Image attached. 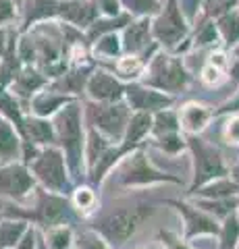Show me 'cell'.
Masks as SVG:
<instances>
[{
  "mask_svg": "<svg viewBox=\"0 0 239 249\" xmlns=\"http://www.w3.org/2000/svg\"><path fill=\"white\" fill-rule=\"evenodd\" d=\"M56 147L65 154L67 168L73 181L86 175V162H83V147H86V121H83V104L81 100L67 104L65 108L52 116Z\"/></svg>",
  "mask_w": 239,
  "mask_h": 249,
  "instance_id": "cell-1",
  "label": "cell"
},
{
  "mask_svg": "<svg viewBox=\"0 0 239 249\" xmlns=\"http://www.w3.org/2000/svg\"><path fill=\"white\" fill-rule=\"evenodd\" d=\"M189 81H191V73L187 65H185V58L165 50H158L154 54L140 77L142 85L168 93V96L183 91L189 85Z\"/></svg>",
  "mask_w": 239,
  "mask_h": 249,
  "instance_id": "cell-2",
  "label": "cell"
},
{
  "mask_svg": "<svg viewBox=\"0 0 239 249\" xmlns=\"http://www.w3.org/2000/svg\"><path fill=\"white\" fill-rule=\"evenodd\" d=\"M36 204L32 210H9L6 216L15 218L17 216L19 220H25L36 227H40L44 231L55 229V227H71V224L77 220V212L71 206V199L67 196H58V193H50L46 189H36Z\"/></svg>",
  "mask_w": 239,
  "mask_h": 249,
  "instance_id": "cell-3",
  "label": "cell"
},
{
  "mask_svg": "<svg viewBox=\"0 0 239 249\" xmlns=\"http://www.w3.org/2000/svg\"><path fill=\"white\" fill-rule=\"evenodd\" d=\"M191 25L183 17L177 0H166L156 17H152V37L160 50L183 56L191 48Z\"/></svg>",
  "mask_w": 239,
  "mask_h": 249,
  "instance_id": "cell-4",
  "label": "cell"
},
{
  "mask_svg": "<svg viewBox=\"0 0 239 249\" xmlns=\"http://www.w3.org/2000/svg\"><path fill=\"white\" fill-rule=\"evenodd\" d=\"M154 208L150 204H135L125 206L112 212L102 214L94 224V231L102 237L110 247H119L135 235L146 218H150Z\"/></svg>",
  "mask_w": 239,
  "mask_h": 249,
  "instance_id": "cell-5",
  "label": "cell"
},
{
  "mask_svg": "<svg viewBox=\"0 0 239 249\" xmlns=\"http://www.w3.org/2000/svg\"><path fill=\"white\" fill-rule=\"evenodd\" d=\"M83 104V121L86 127L98 131L102 137H106L110 143L119 145L125 137L127 124L131 119V108L125 100L121 102H81Z\"/></svg>",
  "mask_w": 239,
  "mask_h": 249,
  "instance_id": "cell-6",
  "label": "cell"
},
{
  "mask_svg": "<svg viewBox=\"0 0 239 249\" xmlns=\"http://www.w3.org/2000/svg\"><path fill=\"white\" fill-rule=\"evenodd\" d=\"M27 168L32 170L36 183H40L44 189L50 191V193H58V196L69 197L71 191L75 189L73 178L69 175V168H67L65 154L60 152L56 145L42 147L36 158L27 164Z\"/></svg>",
  "mask_w": 239,
  "mask_h": 249,
  "instance_id": "cell-7",
  "label": "cell"
},
{
  "mask_svg": "<svg viewBox=\"0 0 239 249\" xmlns=\"http://www.w3.org/2000/svg\"><path fill=\"white\" fill-rule=\"evenodd\" d=\"M185 143L191 154V164H194V181H191L189 191L194 193L206 183H212L217 178L229 175V166L222 160V154L217 145L208 143L200 135H185Z\"/></svg>",
  "mask_w": 239,
  "mask_h": 249,
  "instance_id": "cell-8",
  "label": "cell"
},
{
  "mask_svg": "<svg viewBox=\"0 0 239 249\" xmlns=\"http://www.w3.org/2000/svg\"><path fill=\"white\" fill-rule=\"evenodd\" d=\"M119 181L123 187H150L156 183H179V178L154 168L146 150L140 147L119 162Z\"/></svg>",
  "mask_w": 239,
  "mask_h": 249,
  "instance_id": "cell-9",
  "label": "cell"
},
{
  "mask_svg": "<svg viewBox=\"0 0 239 249\" xmlns=\"http://www.w3.org/2000/svg\"><path fill=\"white\" fill-rule=\"evenodd\" d=\"M37 183L23 162H9L0 164V197L23 204L36 193Z\"/></svg>",
  "mask_w": 239,
  "mask_h": 249,
  "instance_id": "cell-10",
  "label": "cell"
},
{
  "mask_svg": "<svg viewBox=\"0 0 239 249\" xmlns=\"http://www.w3.org/2000/svg\"><path fill=\"white\" fill-rule=\"evenodd\" d=\"M121 46L123 54H135L146 65L152 60V56L160 48L152 37V19L150 17H137L131 19V23L121 31Z\"/></svg>",
  "mask_w": 239,
  "mask_h": 249,
  "instance_id": "cell-11",
  "label": "cell"
},
{
  "mask_svg": "<svg viewBox=\"0 0 239 249\" xmlns=\"http://www.w3.org/2000/svg\"><path fill=\"white\" fill-rule=\"evenodd\" d=\"M125 88L127 83H123L110 69H102L96 65L83 93H86L88 102H121V100H125Z\"/></svg>",
  "mask_w": 239,
  "mask_h": 249,
  "instance_id": "cell-12",
  "label": "cell"
},
{
  "mask_svg": "<svg viewBox=\"0 0 239 249\" xmlns=\"http://www.w3.org/2000/svg\"><path fill=\"white\" fill-rule=\"evenodd\" d=\"M125 102L131 108V112H146L154 114L165 108H173L175 96H168L158 89L146 88L140 81H131L125 88Z\"/></svg>",
  "mask_w": 239,
  "mask_h": 249,
  "instance_id": "cell-13",
  "label": "cell"
},
{
  "mask_svg": "<svg viewBox=\"0 0 239 249\" xmlns=\"http://www.w3.org/2000/svg\"><path fill=\"white\" fill-rule=\"evenodd\" d=\"M168 204L177 208V212L183 216V224H185V241H191L196 237L202 235H219L221 224L214 220L212 216H208L196 206H189L187 201H179V199H168Z\"/></svg>",
  "mask_w": 239,
  "mask_h": 249,
  "instance_id": "cell-14",
  "label": "cell"
},
{
  "mask_svg": "<svg viewBox=\"0 0 239 249\" xmlns=\"http://www.w3.org/2000/svg\"><path fill=\"white\" fill-rule=\"evenodd\" d=\"M100 17L94 0H63L56 13V21L67 23L86 34L88 27Z\"/></svg>",
  "mask_w": 239,
  "mask_h": 249,
  "instance_id": "cell-15",
  "label": "cell"
},
{
  "mask_svg": "<svg viewBox=\"0 0 239 249\" xmlns=\"http://www.w3.org/2000/svg\"><path fill=\"white\" fill-rule=\"evenodd\" d=\"M63 0H23L21 6V23H19V34H25L37 23L44 21H56V13Z\"/></svg>",
  "mask_w": 239,
  "mask_h": 249,
  "instance_id": "cell-16",
  "label": "cell"
},
{
  "mask_svg": "<svg viewBox=\"0 0 239 249\" xmlns=\"http://www.w3.org/2000/svg\"><path fill=\"white\" fill-rule=\"evenodd\" d=\"M75 100L77 98L67 96V93H60L56 89H52L50 85H46L44 89H40L27 102V114L40 116V119H52L60 108H65L67 104L75 102Z\"/></svg>",
  "mask_w": 239,
  "mask_h": 249,
  "instance_id": "cell-17",
  "label": "cell"
},
{
  "mask_svg": "<svg viewBox=\"0 0 239 249\" xmlns=\"http://www.w3.org/2000/svg\"><path fill=\"white\" fill-rule=\"evenodd\" d=\"M19 137H21V143H32L36 147L56 145L52 121L40 119V116H34V114H25V123H23Z\"/></svg>",
  "mask_w": 239,
  "mask_h": 249,
  "instance_id": "cell-18",
  "label": "cell"
},
{
  "mask_svg": "<svg viewBox=\"0 0 239 249\" xmlns=\"http://www.w3.org/2000/svg\"><path fill=\"white\" fill-rule=\"evenodd\" d=\"M177 112H179V124L183 135H200L214 119L212 108L202 102H187Z\"/></svg>",
  "mask_w": 239,
  "mask_h": 249,
  "instance_id": "cell-19",
  "label": "cell"
},
{
  "mask_svg": "<svg viewBox=\"0 0 239 249\" xmlns=\"http://www.w3.org/2000/svg\"><path fill=\"white\" fill-rule=\"evenodd\" d=\"M48 83L50 81L42 75V71L37 67H23L19 71V75L15 77V81L11 83L9 89L21 104H27L29 100H32L40 89H44Z\"/></svg>",
  "mask_w": 239,
  "mask_h": 249,
  "instance_id": "cell-20",
  "label": "cell"
},
{
  "mask_svg": "<svg viewBox=\"0 0 239 249\" xmlns=\"http://www.w3.org/2000/svg\"><path fill=\"white\" fill-rule=\"evenodd\" d=\"M21 158V137L13 124L0 116V164L19 162Z\"/></svg>",
  "mask_w": 239,
  "mask_h": 249,
  "instance_id": "cell-21",
  "label": "cell"
},
{
  "mask_svg": "<svg viewBox=\"0 0 239 249\" xmlns=\"http://www.w3.org/2000/svg\"><path fill=\"white\" fill-rule=\"evenodd\" d=\"M131 19L133 17L127 15V13H121V15H117V17H98L86 31L88 44L96 42L98 37H102L106 34H121V31L131 23Z\"/></svg>",
  "mask_w": 239,
  "mask_h": 249,
  "instance_id": "cell-22",
  "label": "cell"
},
{
  "mask_svg": "<svg viewBox=\"0 0 239 249\" xmlns=\"http://www.w3.org/2000/svg\"><path fill=\"white\" fill-rule=\"evenodd\" d=\"M0 116L9 121L17 129V133H21L23 123H25V108L11 93V89L2 88V85H0Z\"/></svg>",
  "mask_w": 239,
  "mask_h": 249,
  "instance_id": "cell-23",
  "label": "cell"
},
{
  "mask_svg": "<svg viewBox=\"0 0 239 249\" xmlns=\"http://www.w3.org/2000/svg\"><path fill=\"white\" fill-rule=\"evenodd\" d=\"M114 145L106 137H102L98 131L90 129L86 131V147H83V162H86V175L98 164V160L109 152V147Z\"/></svg>",
  "mask_w": 239,
  "mask_h": 249,
  "instance_id": "cell-24",
  "label": "cell"
},
{
  "mask_svg": "<svg viewBox=\"0 0 239 249\" xmlns=\"http://www.w3.org/2000/svg\"><path fill=\"white\" fill-rule=\"evenodd\" d=\"M144 69H146V62L140 56H135V54H123V56H119L112 62V73L117 75L123 83L140 81Z\"/></svg>",
  "mask_w": 239,
  "mask_h": 249,
  "instance_id": "cell-25",
  "label": "cell"
},
{
  "mask_svg": "<svg viewBox=\"0 0 239 249\" xmlns=\"http://www.w3.org/2000/svg\"><path fill=\"white\" fill-rule=\"evenodd\" d=\"M173 133H181L179 112L173 110V108H165V110L154 112L152 114V131H150L152 139L173 135Z\"/></svg>",
  "mask_w": 239,
  "mask_h": 249,
  "instance_id": "cell-26",
  "label": "cell"
},
{
  "mask_svg": "<svg viewBox=\"0 0 239 249\" xmlns=\"http://www.w3.org/2000/svg\"><path fill=\"white\" fill-rule=\"evenodd\" d=\"M214 23H217L219 37H221V42L225 44V48L233 50L239 44V11L233 9L225 15H221Z\"/></svg>",
  "mask_w": 239,
  "mask_h": 249,
  "instance_id": "cell-27",
  "label": "cell"
},
{
  "mask_svg": "<svg viewBox=\"0 0 239 249\" xmlns=\"http://www.w3.org/2000/svg\"><path fill=\"white\" fill-rule=\"evenodd\" d=\"M196 208H200L208 216H212L214 220L221 218L225 220L227 216L239 212V197H222V199H196Z\"/></svg>",
  "mask_w": 239,
  "mask_h": 249,
  "instance_id": "cell-28",
  "label": "cell"
},
{
  "mask_svg": "<svg viewBox=\"0 0 239 249\" xmlns=\"http://www.w3.org/2000/svg\"><path fill=\"white\" fill-rule=\"evenodd\" d=\"M90 54L92 58H110L112 62L119 56H123V46H121V36L119 34H106L98 37L96 42L90 44Z\"/></svg>",
  "mask_w": 239,
  "mask_h": 249,
  "instance_id": "cell-29",
  "label": "cell"
},
{
  "mask_svg": "<svg viewBox=\"0 0 239 249\" xmlns=\"http://www.w3.org/2000/svg\"><path fill=\"white\" fill-rule=\"evenodd\" d=\"M194 193H198L200 199H222V197H237V187L231 181V177L217 178L212 183H206L204 187H200Z\"/></svg>",
  "mask_w": 239,
  "mask_h": 249,
  "instance_id": "cell-30",
  "label": "cell"
},
{
  "mask_svg": "<svg viewBox=\"0 0 239 249\" xmlns=\"http://www.w3.org/2000/svg\"><path fill=\"white\" fill-rule=\"evenodd\" d=\"M27 229H29V222L19 220V218L17 220L15 218L0 220V249H15V245L21 241Z\"/></svg>",
  "mask_w": 239,
  "mask_h": 249,
  "instance_id": "cell-31",
  "label": "cell"
},
{
  "mask_svg": "<svg viewBox=\"0 0 239 249\" xmlns=\"http://www.w3.org/2000/svg\"><path fill=\"white\" fill-rule=\"evenodd\" d=\"M69 199H71V206L77 214L81 216H88L96 210L98 206V196L94 191V187L92 185H79L75 187V189L71 191V196H69Z\"/></svg>",
  "mask_w": 239,
  "mask_h": 249,
  "instance_id": "cell-32",
  "label": "cell"
},
{
  "mask_svg": "<svg viewBox=\"0 0 239 249\" xmlns=\"http://www.w3.org/2000/svg\"><path fill=\"white\" fill-rule=\"evenodd\" d=\"M191 27H194L189 36L191 48H206V46H217V42H221L214 21H196Z\"/></svg>",
  "mask_w": 239,
  "mask_h": 249,
  "instance_id": "cell-33",
  "label": "cell"
},
{
  "mask_svg": "<svg viewBox=\"0 0 239 249\" xmlns=\"http://www.w3.org/2000/svg\"><path fill=\"white\" fill-rule=\"evenodd\" d=\"M237 6H239V0H202L196 21H217L221 15L233 11Z\"/></svg>",
  "mask_w": 239,
  "mask_h": 249,
  "instance_id": "cell-34",
  "label": "cell"
},
{
  "mask_svg": "<svg viewBox=\"0 0 239 249\" xmlns=\"http://www.w3.org/2000/svg\"><path fill=\"white\" fill-rule=\"evenodd\" d=\"M123 13L131 15L133 19L137 17H156L158 11L163 9L160 0H119Z\"/></svg>",
  "mask_w": 239,
  "mask_h": 249,
  "instance_id": "cell-35",
  "label": "cell"
},
{
  "mask_svg": "<svg viewBox=\"0 0 239 249\" xmlns=\"http://www.w3.org/2000/svg\"><path fill=\"white\" fill-rule=\"evenodd\" d=\"M44 243L48 249H71L75 243L73 229L63 224V227H55L44 231Z\"/></svg>",
  "mask_w": 239,
  "mask_h": 249,
  "instance_id": "cell-36",
  "label": "cell"
},
{
  "mask_svg": "<svg viewBox=\"0 0 239 249\" xmlns=\"http://www.w3.org/2000/svg\"><path fill=\"white\" fill-rule=\"evenodd\" d=\"M221 249H237L239 245V212L227 216L219 231Z\"/></svg>",
  "mask_w": 239,
  "mask_h": 249,
  "instance_id": "cell-37",
  "label": "cell"
},
{
  "mask_svg": "<svg viewBox=\"0 0 239 249\" xmlns=\"http://www.w3.org/2000/svg\"><path fill=\"white\" fill-rule=\"evenodd\" d=\"M154 145H156L158 150H163L165 154H171V156L179 154L181 150H185V147H187L183 133H173V135L158 137V139H154Z\"/></svg>",
  "mask_w": 239,
  "mask_h": 249,
  "instance_id": "cell-38",
  "label": "cell"
},
{
  "mask_svg": "<svg viewBox=\"0 0 239 249\" xmlns=\"http://www.w3.org/2000/svg\"><path fill=\"white\" fill-rule=\"evenodd\" d=\"M75 243L79 249H110V245L98 235L96 231H86V232H79L75 239Z\"/></svg>",
  "mask_w": 239,
  "mask_h": 249,
  "instance_id": "cell-39",
  "label": "cell"
},
{
  "mask_svg": "<svg viewBox=\"0 0 239 249\" xmlns=\"http://www.w3.org/2000/svg\"><path fill=\"white\" fill-rule=\"evenodd\" d=\"M222 137H225V142L229 145L239 147V114L227 116L225 127H222Z\"/></svg>",
  "mask_w": 239,
  "mask_h": 249,
  "instance_id": "cell-40",
  "label": "cell"
},
{
  "mask_svg": "<svg viewBox=\"0 0 239 249\" xmlns=\"http://www.w3.org/2000/svg\"><path fill=\"white\" fill-rule=\"evenodd\" d=\"M200 79H202V83L214 88V85L222 83V79H225V71L219 69V67H214V65H210V62H206V65L202 67V73H200Z\"/></svg>",
  "mask_w": 239,
  "mask_h": 249,
  "instance_id": "cell-41",
  "label": "cell"
},
{
  "mask_svg": "<svg viewBox=\"0 0 239 249\" xmlns=\"http://www.w3.org/2000/svg\"><path fill=\"white\" fill-rule=\"evenodd\" d=\"M212 114H214V119H217V116H233V114H239V89L229 100H225L221 106L214 108Z\"/></svg>",
  "mask_w": 239,
  "mask_h": 249,
  "instance_id": "cell-42",
  "label": "cell"
},
{
  "mask_svg": "<svg viewBox=\"0 0 239 249\" xmlns=\"http://www.w3.org/2000/svg\"><path fill=\"white\" fill-rule=\"evenodd\" d=\"M19 17V9L15 6L13 0H0V27L11 25Z\"/></svg>",
  "mask_w": 239,
  "mask_h": 249,
  "instance_id": "cell-43",
  "label": "cell"
},
{
  "mask_svg": "<svg viewBox=\"0 0 239 249\" xmlns=\"http://www.w3.org/2000/svg\"><path fill=\"white\" fill-rule=\"evenodd\" d=\"M100 17H117L123 13L119 0H94Z\"/></svg>",
  "mask_w": 239,
  "mask_h": 249,
  "instance_id": "cell-44",
  "label": "cell"
},
{
  "mask_svg": "<svg viewBox=\"0 0 239 249\" xmlns=\"http://www.w3.org/2000/svg\"><path fill=\"white\" fill-rule=\"evenodd\" d=\"M37 231H36V227H29L27 231H25V235L21 237V241L17 245H15V249H36V243H37Z\"/></svg>",
  "mask_w": 239,
  "mask_h": 249,
  "instance_id": "cell-45",
  "label": "cell"
},
{
  "mask_svg": "<svg viewBox=\"0 0 239 249\" xmlns=\"http://www.w3.org/2000/svg\"><path fill=\"white\" fill-rule=\"evenodd\" d=\"M160 239H163V243L168 247V249H191L185 241H181L177 235H173V232H160Z\"/></svg>",
  "mask_w": 239,
  "mask_h": 249,
  "instance_id": "cell-46",
  "label": "cell"
},
{
  "mask_svg": "<svg viewBox=\"0 0 239 249\" xmlns=\"http://www.w3.org/2000/svg\"><path fill=\"white\" fill-rule=\"evenodd\" d=\"M227 77L235 85H239V58L233 56V60H229V67H227Z\"/></svg>",
  "mask_w": 239,
  "mask_h": 249,
  "instance_id": "cell-47",
  "label": "cell"
},
{
  "mask_svg": "<svg viewBox=\"0 0 239 249\" xmlns=\"http://www.w3.org/2000/svg\"><path fill=\"white\" fill-rule=\"evenodd\" d=\"M9 40H11V29L9 27H0V58L4 56L6 48H9Z\"/></svg>",
  "mask_w": 239,
  "mask_h": 249,
  "instance_id": "cell-48",
  "label": "cell"
},
{
  "mask_svg": "<svg viewBox=\"0 0 239 249\" xmlns=\"http://www.w3.org/2000/svg\"><path fill=\"white\" fill-rule=\"evenodd\" d=\"M229 177H231V181H233L235 187H237V197H239V164H235L233 168L229 170Z\"/></svg>",
  "mask_w": 239,
  "mask_h": 249,
  "instance_id": "cell-49",
  "label": "cell"
},
{
  "mask_svg": "<svg viewBox=\"0 0 239 249\" xmlns=\"http://www.w3.org/2000/svg\"><path fill=\"white\" fill-rule=\"evenodd\" d=\"M231 52H233V56H235V58H239V44H237V46H235V48L231 50Z\"/></svg>",
  "mask_w": 239,
  "mask_h": 249,
  "instance_id": "cell-50",
  "label": "cell"
},
{
  "mask_svg": "<svg viewBox=\"0 0 239 249\" xmlns=\"http://www.w3.org/2000/svg\"><path fill=\"white\" fill-rule=\"evenodd\" d=\"M13 2H15V6H17V9L21 11V6H23V0H13Z\"/></svg>",
  "mask_w": 239,
  "mask_h": 249,
  "instance_id": "cell-51",
  "label": "cell"
},
{
  "mask_svg": "<svg viewBox=\"0 0 239 249\" xmlns=\"http://www.w3.org/2000/svg\"><path fill=\"white\" fill-rule=\"evenodd\" d=\"M135 249H154V247H135Z\"/></svg>",
  "mask_w": 239,
  "mask_h": 249,
  "instance_id": "cell-52",
  "label": "cell"
},
{
  "mask_svg": "<svg viewBox=\"0 0 239 249\" xmlns=\"http://www.w3.org/2000/svg\"><path fill=\"white\" fill-rule=\"evenodd\" d=\"M237 11H239V6H237Z\"/></svg>",
  "mask_w": 239,
  "mask_h": 249,
  "instance_id": "cell-53",
  "label": "cell"
}]
</instances>
